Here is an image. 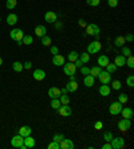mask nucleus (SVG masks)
<instances>
[{
	"mask_svg": "<svg viewBox=\"0 0 134 149\" xmlns=\"http://www.w3.org/2000/svg\"><path fill=\"white\" fill-rule=\"evenodd\" d=\"M31 132H32V129H31L30 126H22L19 129V134L22 136V137H26V136H30Z\"/></svg>",
	"mask_w": 134,
	"mask_h": 149,
	"instance_id": "393cba45",
	"label": "nucleus"
},
{
	"mask_svg": "<svg viewBox=\"0 0 134 149\" xmlns=\"http://www.w3.org/2000/svg\"><path fill=\"white\" fill-rule=\"evenodd\" d=\"M125 66H127L129 69H134V58H133V55H129V56H127Z\"/></svg>",
	"mask_w": 134,
	"mask_h": 149,
	"instance_id": "72a5a7b5",
	"label": "nucleus"
},
{
	"mask_svg": "<svg viewBox=\"0 0 134 149\" xmlns=\"http://www.w3.org/2000/svg\"><path fill=\"white\" fill-rule=\"evenodd\" d=\"M121 114H122L123 118H129V120H131L134 116V112L131 107H122V110H121Z\"/></svg>",
	"mask_w": 134,
	"mask_h": 149,
	"instance_id": "a211bd4d",
	"label": "nucleus"
},
{
	"mask_svg": "<svg viewBox=\"0 0 134 149\" xmlns=\"http://www.w3.org/2000/svg\"><path fill=\"white\" fill-rule=\"evenodd\" d=\"M23 36H24V32L22 30H19V28H14V30L10 31V38L12 40H15V42H22Z\"/></svg>",
	"mask_w": 134,
	"mask_h": 149,
	"instance_id": "39448f33",
	"label": "nucleus"
},
{
	"mask_svg": "<svg viewBox=\"0 0 134 149\" xmlns=\"http://www.w3.org/2000/svg\"><path fill=\"white\" fill-rule=\"evenodd\" d=\"M131 128V121L129 120V118H122V120H119L118 121V129L121 130V132H127V130Z\"/></svg>",
	"mask_w": 134,
	"mask_h": 149,
	"instance_id": "0eeeda50",
	"label": "nucleus"
},
{
	"mask_svg": "<svg viewBox=\"0 0 134 149\" xmlns=\"http://www.w3.org/2000/svg\"><path fill=\"white\" fill-rule=\"evenodd\" d=\"M61 89L59 87H50L48 89V97L50 98H59L61 97Z\"/></svg>",
	"mask_w": 134,
	"mask_h": 149,
	"instance_id": "2eb2a0df",
	"label": "nucleus"
},
{
	"mask_svg": "<svg viewBox=\"0 0 134 149\" xmlns=\"http://www.w3.org/2000/svg\"><path fill=\"white\" fill-rule=\"evenodd\" d=\"M58 113L61 116H63V117H69V116L73 114V109L69 105H61V107L58 109Z\"/></svg>",
	"mask_w": 134,
	"mask_h": 149,
	"instance_id": "9d476101",
	"label": "nucleus"
},
{
	"mask_svg": "<svg viewBox=\"0 0 134 149\" xmlns=\"http://www.w3.org/2000/svg\"><path fill=\"white\" fill-rule=\"evenodd\" d=\"M79 59L83 63H87L90 61V54L88 52H82V54H79Z\"/></svg>",
	"mask_w": 134,
	"mask_h": 149,
	"instance_id": "f704fd0d",
	"label": "nucleus"
},
{
	"mask_svg": "<svg viewBox=\"0 0 134 149\" xmlns=\"http://www.w3.org/2000/svg\"><path fill=\"white\" fill-rule=\"evenodd\" d=\"M59 101H61L62 105H69V103H70V97L67 94H61Z\"/></svg>",
	"mask_w": 134,
	"mask_h": 149,
	"instance_id": "2f4dec72",
	"label": "nucleus"
},
{
	"mask_svg": "<svg viewBox=\"0 0 134 149\" xmlns=\"http://www.w3.org/2000/svg\"><path fill=\"white\" fill-rule=\"evenodd\" d=\"M74 65H75V67H77V69H80V67L83 66V62H82V61H80L79 58L77 59V61H75V62H73Z\"/></svg>",
	"mask_w": 134,
	"mask_h": 149,
	"instance_id": "09e8293b",
	"label": "nucleus"
},
{
	"mask_svg": "<svg viewBox=\"0 0 134 149\" xmlns=\"http://www.w3.org/2000/svg\"><path fill=\"white\" fill-rule=\"evenodd\" d=\"M63 71H65L66 75H73V74H75V71H77V67H75V65H74L73 62L65 63V65H63Z\"/></svg>",
	"mask_w": 134,
	"mask_h": 149,
	"instance_id": "1a4fd4ad",
	"label": "nucleus"
},
{
	"mask_svg": "<svg viewBox=\"0 0 134 149\" xmlns=\"http://www.w3.org/2000/svg\"><path fill=\"white\" fill-rule=\"evenodd\" d=\"M125 63H126V56H123L122 54L121 55H117L114 59V65L117 67H123L125 66Z\"/></svg>",
	"mask_w": 134,
	"mask_h": 149,
	"instance_id": "dca6fc26",
	"label": "nucleus"
},
{
	"mask_svg": "<svg viewBox=\"0 0 134 149\" xmlns=\"http://www.w3.org/2000/svg\"><path fill=\"white\" fill-rule=\"evenodd\" d=\"M80 73H82V75H88V74H90V67L82 66V67H80Z\"/></svg>",
	"mask_w": 134,
	"mask_h": 149,
	"instance_id": "49530a36",
	"label": "nucleus"
},
{
	"mask_svg": "<svg viewBox=\"0 0 134 149\" xmlns=\"http://www.w3.org/2000/svg\"><path fill=\"white\" fill-rule=\"evenodd\" d=\"M102 48V43H101L99 40H94L91 43H88L87 46V52L88 54H98Z\"/></svg>",
	"mask_w": 134,
	"mask_h": 149,
	"instance_id": "f257e3e1",
	"label": "nucleus"
},
{
	"mask_svg": "<svg viewBox=\"0 0 134 149\" xmlns=\"http://www.w3.org/2000/svg\"><path fill=\"white\" fill-rule=\"evenodd\" d=\"M98 66H101V67H106L109 63H110V59H109V56L107 55H99L98 56Z\"/></svg>",
	"mask_w": 134,
	"mask_h": 149,
	"instance_id": "f3484780",
	"label": "nucleus"
},
{
	"mask_svg": "<svg viewBox=\"0 0 134 149\" xmlns=\"http://www.w3.org/2000/svg\"><path fill=\"white\" fill-rule=\"evenodd\" d=\"M125 40H126V42H133V40H134L133 34H127V35L125 36Z\"/></svg>",
	"mask_w": 134,
	"mask_h": 149,
	"instance_id": "8fccbe9b",
	"label": "nucleus"
},
{
	"mask_svg": "<svg viewBox=\"0 0 134 149\" xmlns=\"http://www.w3.org/2000/svg\"><path fill=\"white\" fill-rule=\"evenodd\" d=\"M111 87H113L114 90H121V87H122V83L119 82V81H113V82H111Z\"/></svg>",
	"mask_w": 134,
	"mask_h": 149,
	"instance_id": "ea45409f",
	"label": "nucleus"
},
{
	"mask_svg": "<svg viewBox=\"0 0 134 149\" xmlns=\"http://www.w3.org/2000/svg\"><path fill=\"white\" fill-rule=\"evenodd\" d=\"M44 19H46L47 23H55L58 19V15L54 11H48L44 14Z\"/></svg>",
	"mask_w": 134,
	"mask_h": 149,
	"instance_id": "ddd939ff",
	"label": "nucleus"
},
{
	"mask_svg": "<svg viewBox=\"0 0 134 149\" xmlns=\"http://www.w3.org/2000/svg\"><path fill=\"white\" fill-rule=\"evenodd\" d=\"M121 48H122V51H121V54H122L123 56H126V58H127L129 55H131V50H130L129 47H126V46H122Z\"/></svg>",
	"mask_w": 134,
	"mask_h": 149,
	"instance_id": "4c0bfd02",
	"label": "nucleus"
},
{
	"mask_svg": "<svg viewBox=\"0 0 134 149\" xmlns=\"http://www.w3.org/2000/svg\"><path fill=\"white\" fill-rule=\"evenodd\" d=\"M101 71H102V67L101 66H94L90 69V75H93V77L95 78V77H98V75L101 74Z\"/></svg>",
	"mask_w": 134,
	"mask_h": 149,
	"instance_id": "bb28decb",
	"label": "nucleus"
},
{
	"mask_svg": "<svg viewBox=\"0 0 134 149\" xmlns=\"http://www.w3.org/2000/svg\"><path fill=\"white\" fill-rule=\"evenodd\" d=\"M67 58H69L70 62H75L78 58H79V54H78L77 51H71L69 55H67Z\"/></svg>",
	"mask_w": 134,
	"mask_h": 149,
	"instance_id": "c85d7f7f",
	"label": "nucleus"
},
{
	"mask_svg": "<svg viewBox=\"0 0 134 149\" xmlns=\"http://www.w3.org/2000/svg\"><path fill=\"white\" fill-rule=\"evenodd\" d=\"M69 78H70V81H77V77H75V74L69 75Z\"/></svg>",
	"mask_w": 134,
	"mask_h": 149,
	"instance_id": "13d9d810",
	"label": "nucleus"
},
{
	"mask_svg": "<svg viewBox=\"0 0 134 149\" xmlns=\"http://www.w3.org/2000/svg\"><path fill=\"white\" fill-rule=\"evenodd\" d=\"M61 101H59V98H51V107L55 110H58L59 107H61Z\"/></svg>",
	"mask_w": 134,
	"mask_h": 149,
	"instance_id": "cd10ccee",
	"label": "nucleus"
},
{
	"mask_svg": "<svg viewBox=\"0 0 134 149\" xmlns=\"http://www.w3.org/2000/svg\"><path fill=\"white\" fill-rule=\"evenodd\" d=\"M86 35H91V36H95L97 39L99 38V27L97 24H87L86 26Z\"/></svg>",
	"mask_w": 134,
	"mask_h": 149,
	"instance_id": "7ed1b4c3",
	"label": "nucleus"
},
{
	"mask_svg": "<svg viewBox=\"0 0 134 149\" xmlns=\"http://www.w3.org/2000/svg\"><path fill=\"white\" fill-rule=\"evenodd\" d=\"M126 85L129 87H131V89L134 87V77L133 75H129V77L126 78Z\"/></svg>",
	"mask_w": 134,
	"mask_h": 149,
	"instance_id": "a19ab883",
	"label": "nucleus"
},
{
	"mask_svg": "<svg viewBox=\"0 0 134 149\" xmlns=\"http://www.w3.org/2000/svg\"><path fill=\"white\" fill-rule=\"evenodd\" d=\"M107 4H109L111 8H115L118 5V0H107Z\"/></svg>",
	"mask_w": 134,
	"mask_h": 149,
	"instance_id": "de8ad7c7",
	"label": "nucleus"
},
{
	"mask_svg": "<svg viewBox=\"0 0 134 149\" xmlns=\"http://www.w3.org/2000/svg\"><path fill=\"white\" fill-rule=\"evenodd\" d=\"M12 69H14V71H16V73H20V71L23 70V63L14 62L12 63Z\"/></svg>",
	"mask_w": 134,
	"mask_h": 149,
	"instance_id": "c756f323",
	"label": "nucleus"
},
{
	"mask_svg": "<svg viewBox=\"0 0 134 149\" xmlns=\"http://www.w3.org/2000/svg\"><path fill=\"white\" fill-rule=\"evenodd\" d=\"M83 83H84V86L86 87H91L94 86V83H95V78L93 77V75H84V78H83Z\"/></svg>",
	"mask_w": 134,
	"mask_h": 149,
	"instance_id": "aec40b11",
	"label": "nucleus"
},
{
	"mask_svg": "<svg viewBox=\"0 0 134 149\" xmlns=\"http://www.w3.org/2000/svg\"><path fill=\"white\" fill-rule=\"evenodd\" d=\"M125 43H126L125 36H117V38L114 39V46L115 47H122V46H125Z\"/></svg>",
	"mask_w": 134,
	"mask_h": 149,
	"instance_id": "a878e982",
	"label": "nucleus"
},
{
	"mask_svg": "<svg viewBox=\"0 0 134 149\" xmlns=\"http://www.w3.org/2000/svg\"><path fill=\"white\" fill-rule=\"evenodd\" d=\"M95 129H98V130L102 129V122H99V121L95 122Z\"/></svg>",
	"mask_w": 134,
	"mask_h": 149,
	"instance_id": "6e6d98bb",
	"label": "nucleus"
},
{
	"mask_svg": "<svg viewBox=\"0 0 134 149\" xmlns=\"http://www.w3.org/2000/svg\"><path fill=\"white\" fill-rule=\"evenodd\" d=\"M52 65L54 66H63L65 65V56L61 54H55L52 56Z\"/></svg>",
	"mask_w": 134,
	"mask_h": 149,
	"instance_id": "9b49d317",
	"label": "nucleus"
},
{
	"mask_svg": "<svg viewBox=\"0 0 134 149\" xmlns=\"http://www.w3.org/2000/svg\"><path fill=\"white\" fill-rule=\"evenodd\" d=\"M58 51H59V50H58V47H56V46H51V52H52L54 55H55V54H58Z\"/></svg>",
	"mask_w": 134,
	"mask_h": 149,
	"instance_id": "5fc2aeb1",
	"label": "nucleus"
},
{
	"mask_svg": "<svg viewBox=\"0 0 134 149\" xmlns=\"http://www.w3.org/2000/svg\"><path fill=\"white\" fill-rule=\"evenodd\" d=\"M31 67H32V63L28 61V62H26V63H23V69H26V70H30Z\"/></svg>",
	"mask_w": 134,
	"mask_h": 149,
	"instance_id": "3c124183",
	"label": "nucleus"
},
{
	"mask_svg": "<svg viewBox=\"0 0 134 149\" xmlns=\"http://www.w3.org/2000/svg\"><path fill=\"white\" fill-rule=\"evenodd\" d=\"M1 65H3V58L0 56V66H1Z\"/></svg>",
	"mask_w": 134,
	"mask_h": 149,
	"instance_id": "052dcab7",
	"label": "nucleus"
},
{
	"mask_svg": "<svg viewBox=\"0 0 134 149\" xmlns=\"http://www.w3.org/2000/svg\"><path fill=\"white\" fill-rule=\"evenodd\" d=\"M54 24H55V27H56L58 30H59V28H62V27H63V24H62V23H59V22H55V23H54Z\"/></svg>",
	"mask_w": 134,
	"mask_h": 149,
	"instance_id": "4d7b16f0",
	"label": "nucleus"
},
{
	"mask_svg": "<svg viewBox=\"0 0 134 149\" xmlns=\"http://www.w3.org/2000/svg\"><path fill=\"white\" fill-rule=\"evenodd\" d=\"M32 77H34V79H36V81H43V79L46 78V73H44V70H42V69H36V70H34V73H32Z\"/></svg>",
	"mask_w": 134,
	"mask_h": 149,
	"instance_id": "4468645a",
	"label": "nucleus"
},
{
	"mask_svg": "<svg viewBox=\"0 0 134 149\" xmlns=\"http://www.w3.org/2000/svg\"><path fill=\"white\" fill-rule=\"evenodd\" d=\"M23 138L20 134H16V136H14L11 140V145L14 146V148H19V149H27L26 145L23 144Z\"/></svg>",
	"mask_w": 134,
	"mask_h": 149,
	"instance_id": "20e7f679",
	"label": "nucleus"
},
{
	"mask_svg": "<svg viewBox=\"0 0 134 149\" xmlns=\"http://www.w3.org/2000/svg\"><path fill=\"white\" fill-rule=\"evenodd\" d=\"M105 69H106L107 73H110V74H114L115 71H117V69H118V67L115 66L114 63H109V65H107V66L105 67Z\"/></svg>",
	"mask_w": 134,
	"mask_h": 149,
	"instance_id": "7c9ffc66",
	"label": "nucleus"
},
{
	"mask_svg": "<svg viewBox=\"0 0 134 149\" xmlns=\"http://www.w3.org/2000/svg\"><path fill=\"white\" fill-rule=\"evenodd\" d=\"M23 144L26 145V148H34L36 142H35V138L31 137V134H30V136H26L23 138Z\"/></svg>",
	"mask_w": 134,
	"mask_h": 149,
	"instance_id": "6ab92c4d",
	"label": "nucleus"
},
{
	"mask_svg": "<svg viewBox=\"0 0 134 149\" xmlns=\"http://www.w3.org/2000/svg\"><path fill=\"white\" fill-rule=\"evenodd\" d=\"M16 23H18V15H16V14H10V15L7 16V24L15 26Z\"/></svg>",
	"mask_w": 134,
	"mask_h": 149,
	"instance_id": "b1692460",
	"label": "nucleus"
},
{
	"mask_svg": "<svg viewBox=\"0 0 134 149\" xmlns=\"http://www.w3.org/2000/svg\"><path fill=\"white\" fill-rule=\"evenodd\" d=\"M46 32H47V28L44 27V26H36V27H35V35L39 36V38L44 36Z\"/></svg>",
	"mask_w": 134,
	"mask_h": 149,
	"instance_id": "412c9836",
	"label": "nucleus"
},
{
	"mask_svg": "<svg viewBox=\"0 0 134 149\" xmlns=\"http://www.w3.org/2000/svg\"><path fill=\"white\" fill-rule=\"evenodd\" d=\"M113 137H114V136H113L111 132H105V133H103V140H105V141H107V142H110Z\"/></svg>",
	"mask_w": 134,
	"mask_h": 149,
	"instance_id": "79ce46f5",
	"label": "nucleus"
},
{
	"mask_svg": "<svg viewBox=\"0 0 134 149\" xmlns=\"http://www.w3.org/2000/svg\"><path fill=\"white\" fill-rule=\"evenodd\" d=\"M66 89H67V91H71V93L77 91L78 90V82L77 81H70V82L66 85Z\"/></svg>",
	"mask_w": 134,
	"mask_h": 149,
	"instance_id": "5701e85b",
	"label": "nucleus"
},
{
	"mask_svg": "<svg viewBox=\"0 0 134 149\" xmlns=\"http://www.w3.org/2000/svg\"><path fill=\"white\" fill-rule=\"evenodd\" d=\"M102 149H111V144L110 142H107V141H105V144L102 145Z\"/></svg>",
	"mask_w": 134,
	"mask_h": 149,
	"instance_id": "603ef678",
	"label": "nucleus"
},
{
	"mask_svg": "<svg viewBox=\"0 0 134 149\" xmlns=\"http://www.w3.org/2000/svg\"><path fill=\"white\" fill-rule=\"evenodd\" d=\"M99 94L102 95V97H107V95L110 94V91H111V89H110V86H107V85H103L102 83V86H99Z\"/></svg>",
	"mask_w": 134,
	"mask_h": 149,
	"instance_id": "4be33fe9",
	"label": "nucleus"
},
{
	"mask_svg": "<svg viewBox=\"0 0 134 149\" xmlns=\"http://www.w3.org/2000/svg\"><path fill=\"white\" fill-rule=\"evenodd\" d=\"M111 149H123L125 148V140L122 137H113L111 138Z\"/></svg>",
	"mask_w": 134,
	"mask_h": 149,
	"instance_id": "423d86ee",
	"label": "nucleus"
},
{
	"mask_svg": "<svg viewBox=\"0 0 134 149\" xmlns=\"http://www.w3.org/2000/svg\"><path fill=\"white\" fill-rule=\"evenodd\" d=\"M16 4H18V0H7L5 1V7L8 10H14L16 7Z\"/></svg>",
	"mask_w": 134,
	"mask_h": 149,
	"instance_id": "473e14b6",
	"label": "nucleus"
},
{
	"mask_svg": "<svg viewBox=\"0 0 134 149\" xmlns=\"http://www.w3.org/2000/svg\"><path fill=\"white\" fill-rule=\"evenodd\" d=\"M32 36L31 35H24L23 36V39H22V42H23V44H27V46H30L31 43H32Z\"/></svg>",
	"mask_w": 134,
	"mask_h": 149,
	"instance_id": "e433bc0d",
	"label": "nucleus"
},
{
	"mask_svg": "<svg viewBox=\"0 0 134 149\" xmlns=\"http://www.w3.org/2000/svg\"><path fill=\"white\" fill-rule=\"evenodd\" d=\"M79 26H80V27H86V26H87L86 20H84V19H79Z\"/></svg>",
	"mask_w": 134,
	"mask_h": 149,
	"instance_id": "864d4df0",
	"label": "nucleus"
},
{
	"mask_svg": "<svg viewBox=\"0 0 134 149\" xmlns=\"http://www.w3.org/2000/svg\"><path fill=\"white\" fill-rule=\"evenodd\" d=\"M47 148L48 149H61L59 148V142H56V141H51L50 144H48V145H47Z\"/></svg>",
	"mask_w": 134,
	"mask_h": 149,
	"instance_id": "37998d69",
	"label": "nucleus"
},
{
	"mask_svg": "<svg viewBox=\"0 0 134 149\" xmlns=\"http://www.w3.org/2000/svg\"><path fill=\"white\" fill-rule=\"evenodd\" d=\"M121 110H122V103L119 101L111 102L110 106H109V112H110L111 116H118V114H121Z\"/></svg>",
	"mask_w": 134,
	"mask_h": 149,
	"instance_id": "f03ea898",
	"label": "nucleus"
},
{
	"mask_svg": "<svg viewBox=\"0 0 134 149\" xmlns=\"http://www.w3.org/2000/svg\"><path fill=\"white\" fill-rule=\"evenodd\" d=\"M127 99H129V97H127V94H125V93H121V94L118 95V101L121 102V103H126Z\"/></svg>",
	"mask_w": 134,
	"mask_h": 149,
	"instance_id": "58836bf2",
	"label": "nucleus"
},
{
	"mask_svg": "<svg viewBox=\"0 0 134 149\" xmlns=\"http://www.w3.org/2000/svg\"><path fill=\"white\" fill-rule=\"evenodd\" d=\"M61 93H62V94H66V93H67V89H66V87H63V89L61 90Z\"/></svg>",
	"mask_w": 134,
	"mask_h": 149,
	"instance_id": "bf43d9fd",
	"label": "nucleus"
},
{
	"mask_svg": "<svg viewBox=\"0 0 134 149\" xmlns=\"http://www.w3.org/2000/svg\"><path fill=\"white\" fill-rule=\"evenodd\" d=\"M65 138V136L63 134H61V133H56V134H54V137H52V140L54 141H56V142H61L62 140Z\"/></svg>",
	"mask_w": 134,
	"mask_h": 149,
	"instance_id": "c03bdc74",
	"label": "nucleus"
},
{
	"mask_svg": "<svg viewBox=\"0 0 134 149\" xmlns=\"http://www.w3.org/2000/svg\"><path fill=\"white\" fill-rule=\"evenodd\" d=\"M98 79L101 81V83H103V85H109V83L111 82V74L110 73H107L106 70L101 71V74L98 75Z\"/></svg>",
	"mask_w": 134,
	"mask_h": 149,
	"instance_id": "6e6552de",
	"label": "nucleus"
},
{
	"mask_svg": "<svg viewBox=\"0 0 134 149\" xmlns=\"http://www.w3.org/2000/svg\"><path fill=\"white\" fill-rule=\"evenodd\" d=\"M59 148H61V149H73V148H74L73 140H67V138H63V140L59 142Z\"/></svg>",
	"mask_w": 134,
	"mask_h": 149,
	"instance_id": "f8f14e48",
	"label": "nucleus"
},
{
	"mask_svg": "<svg viewBox=\"0 0 134 149\" xmlns=\"http://www.w3.org/2000/svg\"><path fill=\"white\" fill-rule=\"evenodd\" d=\"M40 42H42L43 46H51V43H52V42H51V38L47 35L42 36V40H40Z\"/></svg>",
	"mask_w": 134,
	"mask_h": 149,
	"instance_id": "c9c22d12",
	"label": "nucleus"
},
{
	"mask_svg": "<svg viewBox=\"0 0 134 149\" xmlns=\"http://www.w3.org/2000/svg\"><path fill=\"white\" fill-rule=\"evenodd\" d=\"M86 3L88 5H91V7H97V5H99L101 0H86Z\"/></svg>",
	"mask_w": 134,
	"mask_h": 149,
	"instance_id": "a18cd8bd",
	"label": "nucleus"
},
{
	"mask_svg": "<svg viewBox=\"0 0 134 149\" xmlns=\"http://www.w3.org/2000/svg\"><path fill=\"white\" fill-rule=\"evenodd\" d=\"M0 20H1V18H0Z\"/></svg>",
	"mask_w": 134,
	"mask_h": 149,
	"instance_id": "680f3d73",
	"label": "nucleus"
}]
</instances>
